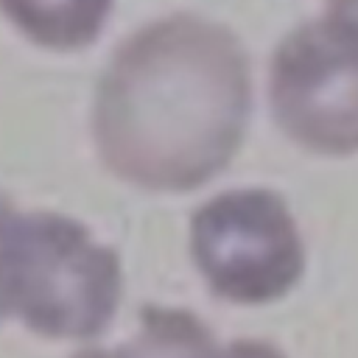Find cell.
Returning a JSON list of instances; mask_svg holds the SVG:
<instances>
[{
  "label": "cell",
  "instance_id": "obj_4",
  "mask_svg": "<svg viewBox=\"0 0 358 358\" xmlns=\"http://www.w3.org/2000/svg\"><path fill=\"white\" fill-rule=\"evenodd\" d=\"M277 126L324 157L358 154V31L330 14L291 28L268 64Z\"/></svg>",
  "mask_w": 358,
  "mask_h": 358
},
{
  "label": "cell",
  "instance_id": "obj_9",
  "mask_svg": "<svg viewBox=\"0 0 358 358\" xmlns=\"http://www.w3.org/2000/svg\"><path fill=\"white\" fill-rule=\"evenodd\" d=\"M11 210V201H8V196L6 193H0V224H3V218H6V213ZM6 316V310H3V305H0V319Z\"/></svg>",
  "mask_w": 358,
  "mask_h": 358
},
{
  "label": "cell",
  "instance_id": "obj_3",
  "mask_svg": "<svg viewBox=\"0 0 358 358\" xmlns=\"http://www.w3.org/2000/svg\"><path fill=\"white\" fill-rule=\"evenodd\" d=\"M190 252L210 291L238 305L274 302L305 271L296 218L268 187L224 190L196 207Z\"/></svg>",
  "mask_w": 358,
  "mask_h": 358
},
{
  "label": "cell",
  "instance_id": "obj_7",
  "mask_svg": "<svg viewBox=\"0 0 358 358\" xmlns=\"http://www.w3.org/2000/svg\"><path fill=\"white\" fill-rule=\"evenodd\" d=\"M215 358H285L280 347L263 341V338H238L227 347H218Z\"/></svg>",
  "mask_w": 358,
  "mask_h": 358
},
{
  "label": "cell",
  "instance_id": "obj_2",
  "mask_svg": "<svg viewBox=\"0 0 358 358\" xmlns=\"http://www.w3.org/2000/svg\"><path fill=\"white\" fill-rule=\"evenodd\" d=\"M123 277L112 246L81 221L8 210L0 224V305L48 338L98 336L115 316Z\"/></svg>",
  "mask_w": 358,
  "mask_h": 358
},
{
  "label": "cell",
  "instance_id": "obj_5",
  "mask_svg": "<svg viewBox=\"0 0 358 358\" xmlns=\"http://www.w3.org/2000/svg\"><path fill=\"white\" fill-rule=\"evenodd\" d=\"M218 344L210 327L185 308L145 305L140 333L117 347H87L73 358H215Z\"/></svg>",
  "mask_w": 358,
  "mask_h": 358
},
{
  "label": "cell",
  "instance_id": "obj_1",
  "mask_svg": "<svg viewBox=\"0 0 358 358\" xmlns=\"http://www.w3.org/2000/svg\"><path fill=\"white\" fill-rule=\"evenodd\" d=\"M252 106L249 56L221 22L176 11L129 34L92 109L103 165L151 190H190L229 165Z\"/></svg>",
  "mask_w": 358,
  "mask_h": 358
},
{
  "label": "cell",
  "instance_id": "obj_6",
  "mask_svg": "<svg viewBox=\"0 0 358 358\" xmlns=\"http://www.w3.org/2000/svg\"><path fill=\"white\" fill-rule=\"evenodd\" d=\"M112 0H0L11 22L34 42L81 48L98 36Z\"/></svg>",
  "mask_w": 358,
  "mask_h": 358
},
{
  "label": "cell",
  "instance_id": "obj_8",
  "mask_svg": "<svg viewBox=\"0 0 358 358\" xmlns=\"http://www.w3.org/2000/svg\"><path fill=\"white\" fill-rule=\"evenodd\" d=\"M327 14L358 31V0H327Z\"/></svg>",
  "mask_w": 358,
  "mask_h": 358
}]
</instances>
